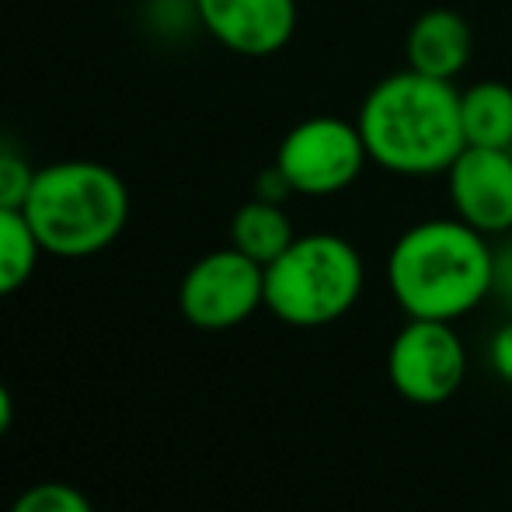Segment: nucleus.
<instances>
[{
    "instance_id": "423d86ee",
    "label": "nucleus",
    "mask_w": 512,
    "mask_h": 512,
    "mask_svg": "<svg viewBox=\"0 0 512 512\" xmlns=\"http://www.w3.org/2000/svg\"><path fill=\"white\" fill-rule=\"evenodd\" d=\"M467 377V352L450 321L408 317L387 349V380L411 405H443Z\"/></svg>"
},
{
    "instance_id": "9d476101",
    "label": "nucleus",
    "mask_w": 512,
    "mask_h": 512,
    "mask_svg": "<svg viewBox=\"0 0 512 512\" xmlns=\"http://www.w3.org/2000/svg\"><path fill=\"white\" fill-rule=\"evenodd\" d=\"M474 53V35L464 14L450 11V7H429L422 11L408 28L405 56L408 67L425 77H439V81H457L467 70Z\"/></svg>"
},
{
    "instance_id": "6e6552de",
    "label": "nucleus",
    "mask_w": 512,
    "mask_h": 512,
    "mask_svg": "<svg viewBox=\"0 0 512 512\" xmlns=\"http://www.w3.org/2000/svg\"><path fill=\"white\" fill-rule=\"evenodd\" d=\"M453 216L485 237L512 230V150L464 147L446 171Z\"/></svg>"
},
{
    "instance_id": "39448f33",
    "label": "nucleus",
    "mask_w": 512,
    "mask_h": 512,
    "mask_svg": "<svg viewBox=\"0 0 512 512\" xmlns=\"http://www.w3.org/2000/svg\"><path fill=\"white\" fill-rule=\"evenodd\" d=\"M293 196H338L370 164L356 122L338 115H307L279 140L276 161Z\"/></svg>"
},
{
    "instance_id": "f3484780",
    "label": "nucleus",
    "mask_w": 512,
    "mask_h": 512,
    "mask_svg": "<svg viewBox=\"0 0 512 512\" xmlns=\"http://www.w3.org/2000/svg\"><path fill=\"white\" fill-rule=\"evenodd\" d=\"M488 359H492L495 377L512 384V321H506L499 331H495L492 345H488Z\"/></svg>"
},
{
    "instance_id": "20e7f679",
    "label": "nucleus",
    "mask_w": 512,
    "mask_h": 512,
    "mask_svg": "<svg viewBox=\"0 0 512 512\" xmlns=\"http://www.w3.org/2000/svg\"><path fill=\"white\" fill-rule=\"evenodd\" d=\"M366 283L363 255L342 234H297L265 265V307L290 328H324L356 307Z\"/></svg>"
},
{
    "instance_id": "7ed1b4c3",
    "label": "nucleus",
    "mask_w": 512,
    "mask_h": 512,
    "mask_svg": "<svg viewBox=\"0 0 512 512\" xmlns=\"http://www.w3.org/2000/svg\"><path fill=\"white\" fill-rule=\"evenodd\" d=\"M21 209L46 255L91 258L126 230L129 189L102 161H53L35 168Z\"/></svg>"
},
{
    "instance_id": "a211bd4d",
    "label": "nucleus",
    "mask_w": 512,
    "mask_h": 512,
    "mask_svg": "<svg viewBox=\"0 0 512 512\" xmlns=\"http://www.w3.org/2000/svg\"><path fill=\"white\" fill-rule=\"evenodd\" d=\"M11 422H14V401H11V391L4 387V380H0V439L11 429Z\"/></svg>"
},
{
    "instance_id": "9b49d317",
    "label": "nucleus",
    "mask_w": 512,
    "mask_h": 512,
    "mask_svg": "<svg viewBox=\"0 0 512 512\" xmlns=\"http://www.w3.org/2000/svg\"><path fill=\"white\" fill-rule=\"evenodd\" d=\"M293 241H297V230H293L290 213L283 203H272V199H248L244 206H237L234 220H230V244L262 269L276 262Z\"/></svg>"
},
{
    "instance_id": "f03ea898",
    "label": "nucleus",
    "mask_w": 512,
    "mask_h": 512,
    "mask_svg": "<svg viewBox=\"0 0 512 512\" xmlns=\"http://www.w3.org/2000/svg\"><path fill=\"white\" fill-rule=\"evenodd\" d=\"M387 286L408 317L453 324L492 297V244L457 216L411 223L387 255Z\"/></svg>"
},
{
    "instance_id": "f257e3e1",
    "label": "nucleus",
    "mask_w": 512,
    "mask_h": 512,
    "mask_svg": "<svg viewBox=\"0 0 512 512\" xmlns=\"http://www.w3.org/2000/svg\"><path fill=\"white\" fill-rule=\"evenodd\" d=\"M370 164L401 178L446 175L460 157V88L418 70L387 74L366 91L356 112Z\"/></svg>"
},
{
    "instance_id": "4468645a",
    "label": "nucleus",
    "mask_w": 512,
    "mask_h": 512,
    "mask_svg": "<svg viewBox=\"0 0 512 512\" xmlns=\"http://www.w3.org/2000/svg\"><path fill=\"white\" fill-rule=\"evenodd\" d=\"M7 512H95L91 499L67 481H39L25 488Z\"/></svg>"
},
{
    "instance_id": "1a4fd4ad",
    "label": "nucleus",
    "mask_w": 512,
    "mask_h": 512,
    "mask_svg": "<svg viewBox=\"0 0 512 512\" xmlns=\"http://www.w3.org/2000/svg\"><path fill=\"white\" fill-rule=\"evenodd\" d=\"M209 39L248 60L276 56L297 32V0H192Z\"/></svg>"
},
{
    "instance_id": "2eb2a0df",
    "label": "nucleus",
    "mask_w": 512,
    "mask_h": 512,
    "mask_svg": "<svg viewBox=\"0 0 512 512\" xmlns=\"http://www.w3.org/2000/svg\"><path fill=\"white\" fill-rule=\"evenodd\" d=\"M35 168L18 154L14 147L0 143V206L21 209L28 199V189H32Z\"/></svg>"
},
{
    "instance_id": "f8f14e48",
    "label": "nucleus",
    "mask_w": 512,
    "mask_h": 512,
    "mask_svg": "<svg viewBox=\"0 0 512 512\" xmlns=\"http://www.w3.org/2000/svg\"><path fill=\"white\" fill-rule=\"evenodd\" d=\"M460 129L467 147L512 150V88L506 81H478L460 91Z\"/></svg>"
},
{
    "instance_id": "dca6fc26",
    "label": "nucleus",
    "mask_w": 512,
    "mask_h": 512,
    "mask_svg": "<svg viewBox=\"0 0 512 512\" xmlns=\"http://www.w3.org/2000/svg\"><path fill=\"white\" fill-rule=\"evenodd\" d=\"M492 297H499L502 307L512 310V241L492 248Z\"/></svg>"
},
{
    "instance_id": "0eeeda50",
    "label": "nucleus",
    "mask_w": 512,
    "mask_h": 512,
    "mask_svg": "<svg viewBox=\"0 0 512 512\" xmlns=\"http://www.w3.org/2000/svg\"><path fill=\"white\" fill-rule=\"evenodd\" d=\"M258 307H265V269L234 244L203 255L178 286V310L199 331H230Z\"/></svg>"
},
{
    "instance_id": "ddd939ff",
    "label": "nucleus",
    "mask_w": 512,
    "mask_h": 512,
    "mask_svg": "<svg viewBox=\"0 0 512 512\" xmlns=\"http://www.w3.org/2000/svg\"><path fill=\"white\" fill-rule=\"evenodd\" d=\"M39 255H46L25 209L0 206V297H11L32 279Z\"/></svg>"
}]
</instances>
